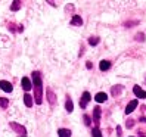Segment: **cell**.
I'll use <instances>...</instances> for the list:
<instances>
[{
	"instance_id": "5bb4252c",
	"label": "cell",
	"mask_w": 146,
	"mask_h": 137,
	"mask_svg": "<svg viewBox=\"0 0 146 137\" xmlns=\"http://www.w3.org/2000/svg\"><path fill=\"white\" fill-rule=\"evenodd\" d=\"M111 68V62L109 61H100L99 62V69L100 71H108Z\"/></svg>"
},
{
	"instance_id": "8992f818",
	"label": "cell",
	"mask_w": 146,
	"mask_h": 137,
	"mask_svg": "<svg viewBox=\"0 0 146 137\" xmlns=\"http://www.w3.org/2000/svg\"><path fill=\"white\" fill-rule=\"evenodd\" d=\"M0 89H2L3 91H6V93H11V91L13 90L12 84H11L9 81H5V80H2V81H0Z\"/></svg>"
},
{
	"instance_id": "6da1fadb",
	"label": "cell",
	"mask_w": 146,
	"mask_h": 137,
	"mask_svg": "<svg viewBox=\"0 0 146 137\" xmlns=\"http://www.w3.org/2000/svg\"><path fill=\"white\" fill-rule=\"evenodd\" d=\"M33 87H34V102L37 105L43 103V81L41 74L38 71L33 72Z\"/></svg>"
},
{
	"instance_id": "3957f363",
	"label": "cell",
	"mask_w": 146,
	"mask_h": 137,
	"mask_svg": "<svg viewBox=\"0 0 146 137\" xmlns=\"http://www.w3.org/2000/svg\"><path fill=\"white\" fill-rule=\"evenodd\" d=\"M90 100H92L90 93H89V91H84L83 96H81V99H80V106H81V109H84L86 106H87V103H89Z\"/></svg>"
},
{
	"instance_id": "5b68a950",
	"label": "cell",
	"mask_w": 146,
	"mask_h": 137,
	"mask_svg": "<svg viewBox=\"0 0 146 137\" xmlns=\"http://www.w3.org/2000/svg\"><path fill=\"white\" fill-rule=\"evenodd\" d=\"M137 105H139V100H137V99H134V100H131L130 102V103H128L127 105V108H125V114L128 115V114H131L133 112V111L137 108Z\"/></svg>"
},
{
	"instance_id": "d4e9b609",
	"label": "cell",
	"mask_w": 146,
	"mask_h": 137,
	"mask_svg": "<svg viewBox=\"0 0 146 137\" xmlns=\"http://www.w3.org/2000/svg\"><path fill=\"white\" fill-rule=\"evenodd\" d=\"M86 68H87V69H90V68H92V64L87 62V64H86Z\"/></svg>"
},
{
	"instance_id": "52a82bcc",
	"label": "cell",
	"mask_w": 146,
	"mask_h": 137,
	"mask_svg": "<svg viewBox=\"0 0 146 137\" xmlns=\"http://www.w3.org/2000/svg\"><path fill=\"white\" fill-rule=\"evenodd\" d=\"M133 93H134V95L139 97V99H145V97H146V91L142 90L139 85H134V87H133Z\"/></svg>"
},
{
	"instance_id": "9a60e30c",
	"label": "cell",
	"mask_w": 146,
	"mask_h": 137,
	"mask_svg": "<svg viewBox=\"0 0 146 137\" xmlns=\"http://www.w3.org/2000/svg\"><path fill=\"white\" fill-rule=\"evenodd\" d=\"M65 109H66L70 114L74 111V103H72V100H71V97H70V96H68V99H66V102H65Z\"/></svg>"
},
{
	"instance_id": "7a4b0ae2",
	"label": "cell",
	"mask_w": 146,
	"mask_h": 137,
	"mask_svg": "<svg viewBox=\"0 0 146 137\" xmlns=\"http://www.w3.org/2000/svg\"><path fill=\"white\" fill-rule=\"evenodd\" d=\"M12 130L18 134V137H27V128H25L24 125L18 124V122H11L9 124Z\"/></svg>"
},
{
	"instance_id": "44dd1931",
	"label": "cell",
	"mask_w": 146,
	"mask_h": 137,
	"mask_svg": "<svg viewBox=\"0 0 146 137\" xmlns=\"http://www.w3.org/2000/svg\"><path fill=\"white\" fill-rule=\"evenodd\" d=\"M84 124H86V125H90V124H92V119H90L89 115H84Z\"/></svg>"
},
{
	"instance_id": "cb8c5ba5",
	"label": "cell",
	"mask_w": 146,
	"mask_h": 137,
	"mask_svg": "<svg viewBox=\"0 0 146 137\" xmlns=\"http://www.w3.org/2000/svg\"><path fill=\"white\" fill-rule=\"evenodd\" d=\"M127 127H133V119H130V121H127Z\"/></svg>"
},
{
	"instance_id": "30bf717a",
	"label": "cell",
	"mask_w": 146,
	"mask_h": 137,
	"mask_svg": "<svg viewBox=\"0 0 146 137\" xmlns=\"http://www.w3.org/2000/svg\"><path fill=\"white\" fill-rule=\"evenodd\" d=\"M93 121H94V124H96V127H98V124L100 121V108L99 106H96L93 109Z\"/></svg>"
},
{
	"instance_id": "2e32d148",
	"label": "cell",
	"mask_w": 146,
	"mask_h": 137,
	"mask_svg": "<svg viewBox=\"0 0 146 137\" xmlns=\"http://www.w3.org/2000/svg\"><path fill=\"white\" fill-rule=\"evenodd\" d=\"M0 106H2L3 109H6L7 106H9V99H6V97H0Z\"/></svg>"
},
{
	"instance_id": "d6986e66",
	"label": "cell",
	"mask_w": 146,
	"mask_h": 137,
	"mask_svg": "<svg viewBox=\"0 0 146 137\" xmlns=\"http://www.w3.org/2000/svg\"><path fill=\"white\" fill-rule=\"evenodd\" d=\"M98 43H99V37H90L89 38V44L90 46H96Z\"/></svg>"
},
{
	"instance_id": "9c48e42d",
	"label": "cell",
	"mask_w": 146,
	"mask_h": 137,
	"mask_svg": "<svg viewBox=\"0 0 146 137\" xmlns=\"http://www.w3.org/2000/svg\"><path fill=\"white\" fill-rule=\"evenodd\" d=\"M106 99H108V95L104 91H99L98 95L94 96V100H96L98 103H104V102H106Z\"/></svg>"
},
{
	"instance_id": "277c9868",
	"label": "cell",
	"mask_w": 146,
	"mask_h": 137,
	"mask_svg": "<svg viewBox=\"0 0 146 137\" xmlns=\"http://www.w3.org/2000/svg\"><path fill=\"white\" fill-rule=\"evenodd\" d=\"M21 85H22V89H24L25 91H30V90L33 89V83H31V80L28 78V77H22Z\"/></svg>"
},
{
	"instance_id": "7402d4cb",
	"label": "cell",
	"mask_w": 146,
	"mask_h": 137,
	"mask_svg": "<svg viewBox=\"0 0 146 137\" xmlns=\"http://www.w3.org/2000/svg\"><path fill=\"white\" fill-rule=\"evenodd\" d=\"M136 40H137V41H143V40H145V34H137Z\"/></svg>"
},
{
	"instance_id": "ffe728a7",
	"label": "cell",
	"mask_w": 146,
	"mask_h": 137,
	"mask_svg": "<svg viewBox=\"0 0 146 137\" xmlns=\"http://www.w3.org/2000/svg\"><path fill=\"white\" fill-rule=\"evenodd\" d=\"M19 7H21V2H18V0H15L13 5L11 6V9H12V11H18Z\"/></svg>"
},
{
	"instance_id": "ba28073f",
	"label": "cell",
	"mask_w": 146,
	"mask_h": 137,
	"mask_svg": "<svg viewBox=\"0 0 146 137\" xmlns=\"http://www.w3.org/2000/svg\"><path fill=\"white\" fill-rule=\"evenodd\" d=\"M46 95H47V100H49V103L52 105V106H55V103H56V96H55V93L50 90V89H47L46 90Z\"/></svg>"
},
{
	"instance_id": "4fadbf2b",
	"label": "cell",
	"mask_w": 146,
	"mask_h": 137,
	"mask_svg": "<svg viewBox=\"0 0 146 137\" xmlns=\"http://www.w3.org/2000/svg\"><path fill=\"white\" fill-rule=\"evenodd\" d=\"M58 136L59 137H71V130H68V128H59Z\"/></svg>"
},
{
	"instance_id": "ac0fdd59",
	"label": "cell",
	"mask_w": 146,
	"mask_h": 137,
	"mask_svg": "<svg viewBox=\"0 0 146 137\" xmlns=\"http://www.w3.org/2000/svg\"><path fill=\"white\" fill-rule=\"evenodd\" d=\"M123 90V85H114L112 87V95L114 96H117V95H119V91Z\"/></svg>"
},
{
	"instance_id": "484cf974",
	"label": "cell",
	"mask_w": 146,
	"mask_h": 137,
	"mask_svg": "<svg viewBox=\"0 0 146 137\" xmlns=\"http://www.w3.org/2000/svg\"><path fill=\"white\" fill-rule=\"evenodd\" d=\"M140 137H146V136H143V134H140Z\"/></svg>"
},
{
	"instance_id": "7c38bea8",
	"label": "cell",
	"mask_w": 146,
	"mask_h": 137,
	"mask_svg": "<svg viewBox=\"0 0 146 137\" xmlns=\"http://www.w3.org/2000/svg\"><path fill=\"white\" fill-rule=\"evenodd\" d=\"M24 103H25V106L27 108H31L33 106V103H34V99H33V96L31 95H24Z\"/></svg>"
},
{
	"instance_id": "e0dca14e",
	"label": "cell",
	"mask_w": 146,
	"mask_h": 137,
	"mask_svg": "<svg viewBox=\"0 0 146 137\" xmlns=\"http://www.w3.org/2000/svg\"><path fill=\"white\" fill-rule=\"evenodd\" d=\"M92 137H104L102 133H100V130H99V127H94L92 130Z\"/></svg>"
},
{
	"instance_id": "603a6c76",
	"label": "cell",
	"mask_w": 146,
	"mask_h": 137,
	"mask_svg": "<svg viewBox=\"0 0 146 137\" xmlns=\"http://www.w3.org/2000/svg\"><path fill=\"white\" fill-rule=\"evenodd\" d=\"M117 136H118V137L121 136V127H119V125L117 127Z\"/></svg>"
},
{
	"instance_id": "8fae6325",
	"label": "cell",
	"mask_w": 146,
	"mask_h": 137,
	"mask_svg": "<svg viewBox=\"0 0 146 137\" xmlns=\"http://www.w3.org/2000/svg\"><path fill=\"white\" fill-rule=\"evenodd\" d=\"M71 25H74V27H81L83 25V19L80 15H74L72 19H71Z\"/></svg>"
}]
</instances>
